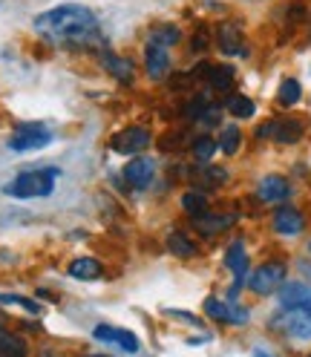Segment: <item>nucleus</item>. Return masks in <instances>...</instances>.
Masks as SVG:
<instances>
[{
  "mask_svg": "<svg viewBox=\"0 0 311 357\" xmlns=\"http://www.w3.org/2000/svg\"><path fill=\"white\" fill-rule=\"evenodd\" d=\"M66 274H70L73 280H81V282H93V280H98L104 274V268L93 257H81V259H75L70 268H66Z\"/></svg>",
  "mask_w": 311,
  "mask_h": 357,
  "instance_id": "obj_16",
  "label": "nucleus"
},
{
  "mask_svg": "<svg viewBox=\"0 0 311 357\" xmlns=\"http://www.w3.org/2000/svg\"><path fill=\"white\" fill-rule=\"evenodd\" d=\"M0 305H15V308H24L26 314H43V308L29 300V297H17V294H0Z\"/></svg>",
  "mask_w": 311,
  "mask_h": 357,
  "instance_id": "obj_28",
  "label": "nucleus"
},
{
  "mask_svg": "<svg viewBox=\"0 0 311 357\" xmlns=\"http://www.w3.org/2000/svg\"><path fill=\"white\" fill-rule=\"evenodd\" d=\"M285 282V265L282 262H265L259 265L257 271L248 277V285H251V291L254 294H274L277 288Z\"/></svg>",
  "mask_w": 311,
  "mask_h": 357,
  "instance_id": "obj_5",
  "label": "nucleus"
},
{
  "mask_svg": "<svg viewBox=\"0 0 311 357\" xmlns=\"http://www.w3.org/2000/svg\"><path fill=\"white\" fill-rule=\"evenodd\" d=\"M303 228H305V219H303V213H300L297 208H291V205L277 208V213H274V231H277V234L294 236V234H300Z\"/></svg>",
  "mask_w": 311,
  "mask_h": 357,
  "instance_id": "obj_11",
  "label": "nucleus"
},
{
  "mask_svg": "<svg viewBox=\"0 0 311 357\" xmlns=\"http://www.w3.org/2000/svg\"><path fill=\"white\" fill-rule=\"evenodd\" d=\"M144 61H147V75L153 81H162L170 70V58H167V50L159 47V43H147L144 50Z\"/></svg>",
  "mask_w": 311,
  "mask_h": 357,
  "instance_id": "obj_13",
  "label": "nucleus"
},
{
  "mask_svg": "<svg viewBox=\"0 0 311 357\" xmlns=\"http://www.w3.org/2000/svg\"><path fill=\"white\" fill-rule=\"evenodd\" d=\"M205 43H208V38H205V29H202V32L196 35V40H193V50H202Z\"/></svg>",
  "mask_w": 311,
  "mask_h": 357,
  "instance_id": "obj_32",
  "label": "nucleus"
},
{
  "mask_svg": "<svg viewBox=\"0 0 311 357\" xmlns=\"http://www.w3.org/2000/svg\"><path fill=\"white\" fill-rule=\"evenodd\" d=\"M153 176H156V165L147 155H136V159H130L124 167V178L132 190H144L153 182Z\"/></svg>",
  "mask_w": 311,
  "mask_h": 357,
  "instance_id": "obj_9",
  "label": "nucleus"
},
{
  "mask_svg": "<svg viewBox=\"0 0 311 357\" xmlns=\"http://www.w3.org/2000/svg\"><path fill=\"white\" fill-rule=\"evenodd\" d=\"M182 35H179V29H176L173 24H165V26H156L153 29V35H150V43H159V47H173L176 40H179Z\"/></svg>",
  "mask_w": 311,
  "mask_h": 357,
  "instance_id": "obj_25",
  "label": "nucleus"
},
{
  "mask_svg": "<svg viewBox=\"0 0 311 357\" xmlns=\"http://www.w3.org/2000/svg\"><path fill=\"white\" fill-rule=\"evenodd\" d=\"M216 38H219V50L225 52V55H245V43H242L239 26L222 24V26L216 29Z\"/></svg>",
  "mask_w": 311,
  "mask_h": 357,
  "instance_id": "obj_15",
  "label": "nucleus"
},
{
  "mask_svg": "<svg viewBox=\"0 0 311 357\" xmlns=\"http://www.w3.org/2000/svg\"><path fill=\"white\" fill-rule=\"evenodd\" d=\"M271 136L280 144H294V142L303 139V121H297V119H280V121H274Z\"/></svg>",
  "mask_w": 311,
  "mask_h": 357,
  "instance_id": "obj_18",
  "label": "nucleus"
},
{
  "mask_svg": "<svg viewBox=\"0 0 311 357\" xmlns=\"http://www.w3.org/2000/svg\"><path fill=\"white\" fill-rule=\"evenodd\" d=\"M52 142V130H47L43 124H24L17 127L9 136V150L15 153H29V150H40Z\"/></svg>",
  "mask_w": 311,
  "mask_h": 357,
  "instance_id": "obj_4",
  "label": "nucleus"
},
{
  "mask_svg": "<svg viewBox=\"0 0 311 357\" xmlns=\"http://www.w3.org/2000/svg\"><path fill=\"white\" fill-rule=\"evenodd\" d=\"M205 311L213 317V320H222V323H234V326H242V323H248V311L245 308H239V305H231V303H222L216 297L205 300Z\"/></svg>",
  "mask_w": 311,
  "mask_h": 357,
  "instance_id": "obj_10",
  "label": "nucleus"
},
{
  "mask_svg": "<svg viewBox=\"0 0 311 357\" xmlns=\"http://www.w3.org/2000/svg\"><path fill=\"white\" fill-rule=\"evenodd\" d=\"M300 96H303V86H300V81H294V78H288V81H282L280 84V104L282 107H294L297 101H300Z\"/></svg>",
  "mask_w": 311,
  "mask_h": 357,
  "instance_id": "obj_23",
  "label": "nucleus"
},
{
  "mask_svg": "<svg viewBox=\"0 0 311 357\" xmlns=\"http://www.w3.org/2000/svg\"><path fill=\"white\" fill-rule=\"evenodd\" d=\"M167 245H170V251H173L176 257H193V254H196V245H193L185 234H170V236H167Z\"/></svg>",
  "mask_w": 311,
  "mask_h": 357,
  "instance_id": "obj_29",
  "label": "nucleus"
},
{
  "mask_svg": "<svg viewBox=\"0 0 311 357\" xmlns=\"http://www.w3.org/2000/svg\"><path fill=\"white\" fill-rule=\"evenodd\" d=\"M254 357H271V354L265 351V349H254Z\"/></svg>",
  "mask_w": 311,
  "mask_h": 357,
  "instance_id": "obj_33",
  "label": "nucleus"
},
{
  "mask_svg": "<svg viewBox=\"0 0 311 357\" xmlns=\"http://www.w3.org/2000/svg\"><path fill=\"white\" fill-rule=\"evenodd\" d=\"M274 328H280L291 340H311V303L282 308V314L274 317Z\"/></svg>",
  "mask_w": 311,
  "mask_h": 357,
  "instance_id": "obj_3",
  "label": "nucleus"
},
{
  "mask_svg": "<svg viewBox=\"0 0 311 357\" xmlns=\"http://www.w3.org/2000/svg\"><path fill=\"white\" fill-rule=\"evenodd\" d=\"M93 357H104V354H93Z\"/></svg>",
  "mask_w": 311,
  "mask_h": 357,
  "instance_id": "obj_34",
  "label": "nucleus"
},
{
  "mask_svg": "<svg viewBox=\"0 0 311 357\" xmlns=\"http://www.w3.org/2000/svg\"><path fill=\"white\" fill-rule=\"evenodd\" d=\"M308 251H311V245H308Z\"/></svg>",
  "mask_w": 311,
  "mask_h": 357,
  "instance_id": "obj_35",
  "label": "nucleus"
},
{
  "mask_svg": "<svg viewBox=\"0 0 311 357\" xmlns=\"http://www.w3.org/2000/svg\"><path fill=\"white\" fill-rule=\"evenodd\" d=\"M225 107H228V113L236 116V119H251L254 116V101L248 96H231Z\"/></svg>",
  "mask_w": 311,
  "mask_h": 357,
  "instance_id": "obj_24",
  "label": "nucleus"
},
{
  "mask_svg": "<svg viewBox=\"0 0 311 357\" xmlns=\"http://www.w3.org/2000/svg\"><path fill=\"white\" fill-rule=\"evenodd\" d=\"M219 150L225 153V155H234L236 150H239V144H242V132H239V127L236 124H228V127H222V132H219Z\"/></svg>",
  "mask_w": 311,
  "mask_h": 357,
  "instance_id": "obj_22",
  "label": "nucleus"
},
{
  "mask_svg": "<svg viewBox=\"0 0 311 357\" xmlns=\"http://www.w3.org/2000/svg\"><path fill=\"white\" fill-rule=\"evenodd\" d=\"M93 337H96V340H101V343H107V346H116V349H121L124 354H136V351L142 349V343H139L136 334L127 331V328H119V326H109V323L96 326Z\"/></svg>",
  "mask_w": 311,
  "mask_h": 357,
  "instance_id": "obj_6",
  "label": "nucleus"
},
{
  "mask_svg": "<svg viewBox=\"0 0 311 357\" xmlns=\"http://www.w3.org/2000/svg\"><path fill=\"white\" fill-rule=\"evenodd\" d=\"M150 144V132L144 127H127V130H119L113 139H109V147L121 155H132V153H142L144 147Z\"/></svg>",
  "mask_w": 311,
  "mask_h": 357,
  "instance_id": "obj_7",
  "label": "nucleus"
},
{
  "mask_svg": "<svg viewBox=\"0 0 311 357\" xmlns=\"http://www.w3.org/2000/svg\"><path fill=\"white\" fill-rule=\"evenodd\" d=\"M182 205H185V211H188L193 219H199V216H205V213H208V199H205L202 193H196V190L185 193Z\"/></svg>",
  "mask_w": 311,
  "mask_h": 357,
  "instance_id": "obj_26",
  "label": "nucleus"
},
{
  "mask_svg": "<svg viewBox=\"0 0 311 357\" xmlns=\"http://www.w3.org/2000/svg\"><path fill=\"white\" fill-rule=\"evenodd\" d=\"M0 357H26V343L0 326Z\"/></svg>",
  "mask_w": 311,
  "mask_h": 357,
  "instance_id": "obj_21",
  "label": "nucleus"
},
{
  "mask_svg": "<svg viewBox=\"0 0 311 357\" xmlns=\"http://www.w3.org/2000/svg\"><path fill=\"white\" fill-rule=\"evenodd\" d=\"M196 231L199 234H205V236H213V234H219V231H225V228H231V216H213V213H205V216H199L196 222Z\"/></svg>",
  "mask_w": 311,
  "mask_h": 357,
  "instance_id": "obj_20",
  "label": "nucleus"
},
{
  "mask_svg": "<svg viewBox=\"0 0 311 357\" xmlns=\"http://www.w3.org/2000/svg\"><path fill=\"white\" fill-rule=\"evenodd\" d=\"M196 73L205 75V81H208L213 89H231V86H234V66H228V63H219V66L202 63Z\"/></svg>",
  "mask_w": 311,
  "mask_h": 357,
  "instance_id": "obj_14",
  "label": "nucleus"
},
{
  "mask_svg": "<svg viewBox=\"0 0 311 357\" xmlns=\"http://www.w3.org/2000/svg\"><path fill=\"white\" fill-rule=\"evenodd\" d=\"M288 193H291V188H288V182L282 176H265L259 182V188H257L259 202H265V205L282 202V199H288Z\"/></svg>",
  "mask_w": 311,
  "mask_h": 357,
  "instance_id": "obj_12",
  "label": "nucleus"
},
{
  "mask_svg": "<svg viewBox=\"0 0 311 357\" xmlns=\"http://www.w3.org/2000/svg\"><path fill=\"white\" fill-rule=\"evenodd\" d=\"M311 303V288L303 285V282H288L282 285V291H280V305L282 308H294V305H305Z\"/></svg>",
  "mask_w": 311,
  "mask_h": 357,
  "instance_id": "obj_17",
  "label": "nucleus"
},
{
  "mask_svg": "<svg viewBox=\"0 0 311 357\" xmlns=\"http://www.w3.org/2000/svg\"><path fill=\"white\" fill-rule=\"evenodd\" d=\"M225 265H228V271L234 274V288H231V303H234L236 294H239V288H242V282L248 280V254H245V248H242V242H231L228 245Z\"/></svg>",
  "mask_w": 311,
  "mask_h": 357,
  "instance_id": "obj_8",
  "label": "nucleus"
},
{
  "mask_svg": "<svg viewBox=\"0 0 311 357\" xmlns=\"http://www.w3.org/2000/svg\"><path fill=\"white\" fill-rule=\"evenodd\" d=\"M225 178H228V173L222 170V167H208V170H205V185H211V188L222 185Z\"/></svg>",
  "mask_w": 311,
  "mask_h": 357,
  "instance_id": "obj_30",
  "label": "nucleus"
},
{
  "mask_svg": "<svg viewBox=\"0 0 311 357\" xmlns=\"http://www.w3.org/2000/svg\"><path fill=\"white\" fill-rule=\"evenodd\" d=\"M55 178H58L55 167L26 170V173H17L3 188V193L12 196V199H43V196H50L55 190Z\"/></svg>",
  "mask_w": 311,
  "mask_h": 357,
  "instance_id": "obj_2",
  "label": "nucleus"
},
{
  "mask_svg": "<svg viewBox=\"0 0 311 357\" xmlns=\"http://www.w3.org/2000/svg\"><path fill=\"white\" fill-rule=\"evenodd\" d=\"M104 66H107V73L113 75L119 84H130L132 75H136V70H132V61H124L119 55H104Z\"/></svg>",
  "mask_w": 311,
  "mask_h": 357,
  "instance_id": "obj_19",
  "label": "nucleus"
},
{
  "mask_svg": "<svg viewBox=\"0 0 311 357\" xmlns=\"http://www.w3.org/2000/svg\"><path fill=\"white\" fill-rule=\"evenodd\" d=\"M216 147H219V144H216V142H213L211 136H202V139H196V142H193V147H190V150H193V155H196V162L208 165V162L213 159Z\"/></svg>",
  "mask_w": 311,
  "mask_h": 357,
  "instance_id": "obj_27",
  "label": "nucleus"
},
{
  "mask_svg": "<svg viewBox=\"0 0 311 357\" xmlns=\"http://www.w3.org/2000/svg\"><path fill=\"white\" fill-rule=\"evenodd\" d=\"M32 26L47 40H81L96 32L98 20L93 9H86L81 3H61V6L40 12Z\"/></svg>",
  "mask_w": 311,
  "mask_h": 357,
  "instance_id": "obj_1",
  "label": "nucleus"
},
{
  "mask_svg": "<svg viewBox=\"0 0 311 357\" xmlns=\"http://www.w3.org/2000/svg\"><path fill=\"white\" fill-rule=\"evenodd\" d=\"M170 317H176V320H185V323H190V326H199V320L196 317H190L188 311H167Z\"/></svg>",
  "mask_w": 311,
  "mask_h": 357,
  "instance_id": "obj_31",
  "label": "nucleus"
}]
</instances>
